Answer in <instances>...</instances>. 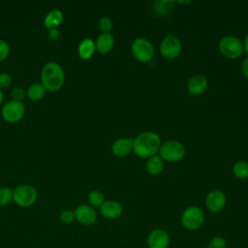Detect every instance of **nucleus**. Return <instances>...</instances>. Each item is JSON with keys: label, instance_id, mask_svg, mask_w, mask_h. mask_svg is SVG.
<instances>
[{"label": "nucleus", "instance_id": "nucleus-33", "mask_svg": "<svg viewBox=\"0 0 248 248\" xmlns=\"http://www.w3.org/2000/svg\"><path fill=\"white\" fill-rule=\"evenodd\" d=\"M243 46H244V52L247 54V57H248V33L246 34V36L244 38Z\"/></svg>", "mask_w": 248, "mask_h": 248}, {"label": "nucleus", "instance_id": "nucleus-19", "mask_svg": "<svg viewBox=\"0 0 248 248\" xmlns=\"http://www.w3.org/2000/svg\"><path fill=\"white\" fill-rule=\"evenodd\" d=\"M164 170V161L159 156V154H156L154 156H151L147 159L146 162V170L151 175H157L160 174Z\"/></svg>", "mask_w": 248, "mask_h": 248}, {"label": "nucleus", "instance_id": "nucleus-7", "mask_svg": "<svg viewBox=\"0 0 248 248\" xmlns=\"http://www.w3.org/2000/svg\"><path fill=\"white\" fill-rule=\"evenodd\" d=\"M38 198L36 189L29 184H21L13 190V201L20 207L33 205Z\"/></svg>", "mask_w": 248, "mask_h": 248}, {"label": "nucleus", "instance_id": "nucleus-9", "mask_svg": "<svg viewBox=\"0 0 248 248\" xmlns=\"http://www.w3.org/2000/svg\"><path fill=\"white\" fill-rule=\"evenodd\" d=\"M25 113V107L22 102L16 101H9L7 102L1 110L2 117L5 121L9 123H16L18 122Z\"/></svg>", "mask_w": 248, "mask_h": 248}, {"label": "nucleus", "instance_id": "nucleus-22", "mask_svg": "<svg viewBox=\"0 0 248 248\" xmlns=\"http://www.w3.org/2000/svg\"><path fill=\"white\" fill-rule=\"evenodd\" d=\"M172 1H154L152 3V9L156 14L166 16L172 9Z\"/></svg>", "mask_w": 248, "mask_h": 248}, {"label": "nucleus", "instance_id": "nucleus-15", "mask_svg": "<svg viewBox=\"0 0 248 248\" xmlns=\"http://www.w3.org/2000/svg\"><path fill=\"white\" fill-rule=\"evenodd\" d=\"M133 138L117 139L111 146V151L116 157H126L133 151Z\"/></svg>", "mask_w": 248, "mask_h": 248}, {"label": "nucleus", "instance_id": "nucleus-10", "mask_svg": "<svg viewBox=\"0 0 248 248\" xmlns=\"http://www.w3.org/2000/svg\"><path fill=\"white\" fill-rule=\"evenodd\" d=\"M147 248H169L170 237L167 231L164 229H153L146 238Z\"/></svg>", "mask_w": 248, "mask_h": 248}, {"label": "nucleus", "instance_id": "nucleus-4", "mask_svg": "<svg viewBox=\"0 0 248 248\" xmlns=\"http://www.w3.org/2000/svg\"><path fill=\"white\" fill-rule=\"evenodd\" d=\"M182 227L187 231H197L204 223V212L197 205H190L186 207L180 217Z\"/></svg>", "mask_w": 248, "mask_h": 248}, {"label": "nucleus", "instance_id": "nucleus-12", "mask_svg": "<svg viewBox=\"0 0 248 248\" xmlns=\"http://www.w3.org/2000/svg\"><path fill=\"white\" fill-rule=\"evenodd\" d=\"M227 198L225 194L220 190L210 191L205 198V206L208 211L212 213H218L222 211L226 205Z\"/></svg>", "mask_w": 248, "mask_h": 248}, {"label": "nucleus", "instance_id": "nucleus-17", "mask_svg": "<svg viewBox=\"0 0 248 248\" xmlns=\"http://www.w3.org/2000/svg\"><path fill=\"white\" fill-rule=\"evenodd\" d=\"M95 50H96L95 43L90 38L83 39L78 46V54L79 58L82 60L90 59L93 56Z\"/></svg>", "mask_w": 248, "mask_h": 248}, {"label": "nucleus", "instance_id": "nucleus-14", "mask_svg": "<svg viewBox=\"0 0 248 248\" xmlns=\"http://www.w3.org/2000/svg\"><path fill=\"white\" fill-rule=\"evenodd\" d=\"M207 78L202 74L192 76L187 81V90L192 95H201L207 89Z\"/></svg>", "mask_w": 248, "mask_h": 248}, {"label": "nucleus", "instance_id": "nucleus-1", "mask_svg": "<svg viewBox=\"0 0 248 248\" xmlns=\"http://www.w3.org/2000/svg\"><path fill=\"white\" fill-rule=\"evenodd\" d=\"M162 141L160 136L152 131L139 134L133 140V152L141 159H148L158 154Z\"/></svg>", "mask_w": 248, "mask_h": 248}, {"label": "nucleus", "instance_id": "nucleus-21", "mask_svg": "<svg viewBox=\"0 0 248 248\" xmlns=\"http://www.w3.org/2000/svg\"><path fill=\"white\" fill-rule=\"evenodd\" d=\"M232 173L236 178L247 179L248 178V162L244 160L236 161L232 166Z\"/></svg>", "mask_w": 248, "mask_h": 248}, {"label": "nucleus", "instance_id": "nucleus-5", "mask_svg": "<svg viewBox=\"0 0 248 248\" xmlns=\"http://www.w3.org/2000/svg\"><path fill=\"white\" fill-rule=\"evenodd\" d=\"M131 52L139 62L147 63L153 59L155 48L149 40L140 37L133 41L131 45Z\"/></svg>", "mask_w": 248, "mask_h": 248}, {"label": "nucleus", "instance_id": "nucleus-27", "mask_svg": "<svg viewBox=\"0 0 248 248\" xmlns=\"http://www.w3.org/2000/svg\"><path fill=\"white\" fill-rule=\"evenodd\" d=\"M59 220H60L62 223H64V224H72L74 221H76L74 211L69 210V209L63 210V211L59 214Z\"/></svg>", "mask_w": 248, "mask_h": 248}, {"label": "nucleus", "instance_id": "nucleus-34", "mask_svg": "<svg viewBox=\"0 0 248 248\" xmlns=\"http://www.w3.org/2000/svg\"><path fill=\"white\" fill-rule=\"evenodd\" d=\"M3 101H4V95H3L2 90L0 89V105L3 103Z\"/></svg>", "mask_w": 248, "mask_h": 248}, {"label": "nucleus", "instance_id": "nucleus-20", "mask_svg": "<svg viewBox=\"0 0 248 248\" xmlns=\"http://www.w3.org/2000/svg\"><path fill=\"white\" fill-rule=\"evenodd\" d=\"M46 88L41 82H34L30 84L26 90V95L29 100L33 102H37L42 100L46 95Z\"/></svg>", "mask_w": 248, "mask_h": 248}, {"label": "nucleus", "instance_id": "nucleus-11", "mask_svg": "<svg viewBox=\"0 0 248 248\" xmlns=\"http://www.w3.org/2000/svg\"><path fill=\"white\" fill-rule=\"evenodd\" d=\"M75 219L83 226H91L97 221V212L89 204H79L74 210Z\"/></svg>", "mask_w": 248, "mask_h": 248}, {"label": "nucleus", "instance_id": "nucleus-13", "mask_svg": "<svg viewBox=\"0 0 248 248\" xmlns=\"http://www.w3.org/2000/svg\"><path fill=\"white\" fill-rule=\"evenodd\" d=\"M101 215L109 220H114L119 218L123 213L122 204L114 200L105 201V202L100 206Z\"/></svg>", "mask_w": 248, "mask_h": 248}, {"label": "nucleus", "instance_id": "nucleus-29", "mask_svg": "<svg viewBox=\"0 0 248 248\" xmlns=\"http://www.w3.org/2000/svg\"><path fill=\"white\" fill-rule=\"evenodd\" d=\"M10 54V46L9 44L0 39V62L4 61Z\"/></svg>", "mask_w": 248, "mask_h": 248}, {"label": "nucleus", "instance_id": "nucleus-24", "mask_svg": "<svg viewBox=\"0 0 248 248\" xmlns=\"http://www.w3.org/2000/svg\"><path fill=\"white\" fill-rule=\"evenodd\" d=\"M98 27L102 33H110L113 28V21L108 16H103L98 21Z\"/></svg>", "mask_w": 248, "mask_h": 248}, {"label": "nucleus", "instance_id": "nucleus-25", "mask_svg": "<svg viewBox=\"0 0 248 248\" xmlns=\"http://www.w3.org/2000/svg\"><path fill=\"white\" fill-rule=\"evenodd\" d=\"M13 201V190L8 187L0 188V206H6Z\"/></svg>", "mask_w": 248, "mask_h": 248}, {"label": "nucleus", "instance_id": "nucleus-26", "mask_svg": "<svg viewBox=\"0 0 248 248\" xmlns=\"http://www.w3.org/2000/svg\"><path fill=\"white\" fill-rule=\"evenodd\" d=\"M206 248H228L227 240L221 235H215L209 240Z\"/></svg>", "mask_w": 248, "mask_h": 248}, {"label": "nucleus", "instance_id": "nucleus-16", "mask_svg": "<svg viewBox=\"0 0 248 248\" xmlns=\"http://www.w3.org/2000/svg\"><path fill=\"white\" fill-rule=\"evenodd\" d=\"M94 43L96 50L102 54H106L113 48L114 38L111 33H101Z\"/></svg>", "mask_w": 248, "mask_h": 248}, {"label": "nucleus", "instance_id": "nucleus-30", "mask_svg": "<svg viewBox=\"0 0 248 248\" xmlns=\"http://www.w3.org/2000/svg\"><path fill=\"white\" fill-rule=\"evenodd\" d=\"M12 83V78L7 73H1L0 74V89L7 88Z\"/></svg>", "mask_w": 248, "mask_h": 248}, {"label": "nucleus", "instance_id": "nucleus-2", "mask_svg": "<svg viewBox=\"0 0 248 248\" xmlns=\"http://www.w3.org/2000/svg\"><path fill=\"white\" fill-rule=\"evenodd\" d=\"M65 74L62 67L56 62H47L41 72V83L46 90L57 91L64 85Z\"/></svg>", "mask_w": 248, "mask_h": 248}, {"label": "nucleus", "instance_id": "nucleus-28", "mask_svg": "<svg viewBox=\"0 0 248 248\" xmlns=\"http://www.w3.org/2000/svg\"><path fill=\"white\" fill-rule=\"evenodd\" d=\"M11 95H12V98H13L14 101L21 102V101L24 99L25 95H26V91H25L23 88H21V87H19V86H16V87H15V88L12 90Z\"/></svg>", "mask_w": 248, "mask_h": 248}, {"label": "nucleus", "instance_id": "nucleus-3", "mask_svg": "<svg viewBox=\"0 0 248 248\" xmlns=\"http://www.w3.org/2000/svg\"><path fill=\"white\" fill-rule=\"evenodd\" d=\"M218 49L221 54L230 59L239 58L244 52L243 42L232 35H227L220 39Z\"/></svg>", "mask_w": 248, "mask_h": 248}, {"label": "nucleus", "instance_id": "nucleus-18", "mask_svg": "<svg viewBox=\"0 0 248 248\" xmlns=\"http://www.w3.org/2000/svg\"><path fill=\"white\" fill-rule=\"evenodd\" d=\"M63 21V13L60 10L54 9L46 14L44 19V25L48 30L57 29Z\"/></svg>", "mask_w": 248, "mask_h": 248}, {"label": "nucleus", "instance_id": "nucleus-32", "mask_svg": "<svg viewBox=\"0 0 248 248\" xmlns=\"http://www.w3.org/2000/svg\"><path fill=\"white\" fill-rule=\"evenodd\" d=\"M48 37L50 40L56 41L60 37V33L57 29H51V30H48Z\"/></svg>", "mask_w": 248, "mask_h": 248}, {"label": "nucleus", "instance_id": "nucleus-6", "mask_svg": "<svg viewBox=\"0 0 248 248\" xmlns=\"http://www.w3.org/2000/svg\"><path fill=\"white\" fill-rule=\"evenodd\" d=\"M158 153L163 161L178 162L185 156V147L178 140H169L162 142Z\"/></svg>", "mask_w": 248, "mask_h": 248}, {"label": "nucleus", "instance_id": "nucleus-8", "mask_svg": "<svg viewBox=\"0 0 248 248\" xmlns=\"http://www.w3.org/2000/svg\"><path fill=\"white\" fill-rule=\"evenodd\" d=\"M182 50L180 40L174 35L166 36L160 44V52L167 59H175L179 56Z\"/></svg>", "mask_w": 248, "mask_h": 248}, {"label": "nucleus", "instance_id": "nucleus-23", "mask_svg": "<svg viewBox=\"0 0 248 248\" xmlns=\"http://www.w3.org/2000/svg\"><path fill=\"white\" fill-rule=\"evenodd\" d=\"M88 203L92 207H99L105 202V196L101 191L98 190H93L88 194L87 197Z\"/></svg>", "mask_w": 248, "mask_h": 248}, {"label": "nucleus", "instance_id": "nucleus-31", "mask_svg": "<svg viewBox=\"0 0 248 248\" xmlns=\"http://www.w3.org/2000/svg\"><path fill=\"white\" fill-rule=\"evenodd\" d=\"M241 72L242 75L248 79V57H246L241 64Z\"/></svg>", "mask_w": 248, "mask_h": 248}]
</instances>
